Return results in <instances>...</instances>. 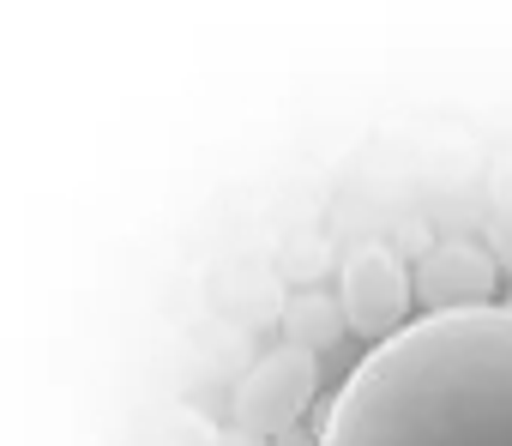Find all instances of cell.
<instances>
[{"label":"cell","instance_id":"cell-1","mask_svg":"<svg viewBox=\"0 0 512 446\" xmlns=\"http://www.w3.org/2000/svg\"><path fill=\"white\" fill-rule=\"evenodd\" d=\"M320 446H512V302L422 314L368 344L320 416Z\"/></svg>","mask_w":512,"mask_h":446},{"label":"cell","instance_id":"cell-2","mask_svg":"<svg viewBox=\"0 0 512 446\" xmlns=\"http://www.w3.org/2000/svg\"><path fill=\"white\" fill-rule=\"evenodd\" d=\"M320 392V362L308 344H278L266 350L260 362H253L241 380H235V398H229V416L241 434L253 440H278L284 428H296L308 416Z\"/></svg>","mask_w":512,"mask_h":446},{"label":"cell","instance_id":"cell-3","mask_svg":"<svg viewBox=\"0 0 512 446\" xmlns=\"http://www.w3.org/2000/svg\"><path fill=\"white\" fill-rule=\"evenodd\" d=\"M410 302H416V272H404V260L386 242H362L344 254L338 266V308L344 326L368 344H386L410 326Z\"/></svg>","mask_w":512,"mask_h":446},{"label":"cell","instance_id":"cell-4","mask_svg":"<svg viewBox=\"0 0 512 446\" xmlns=\"http://www.w3.org/2000/svg\"><path fill=\"white\" fill-rule=\"evenodd\" d=\"M488 296H494V260H488L476 242L452 236V242H434V248L422 254V266H416V302H422L428 314L488 308Z\"/></svg>","mask_w":512,"mask_h":446},{"label":"cell","instance_id":"cell-5","mask_svg":"<svg viewBox=\"0 0 512 446\" xmlns=\"http://www.w3.org/2000/svg\"><path fill=\"white\" fill-rule=\"evenodd\" d=\"M272 446H320V428H302V422H296V428H284Z\"/></svg>","mask_w":512,"mask_h":446}]
</instances>
